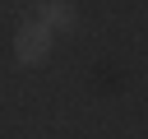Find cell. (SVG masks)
<instances>
[{"label": "cell", "instance_id": "1", "mask_svg": "<svg viewBox=\"0 0 148 139\" xmlns=\"http://www.w3.org/2000/svg\"><path fill=\"white\" fill-rule=\"evenodd\" d=\"M46 46H51V32H46V23H28L23 32H18V42H14V51H18V60H42L46 56Z\"/></svg>", "mask_w": 148, "mask_h": 139}, {"label": "cell", "instance_id": "2", "mask_svg": "<svg viewBox=\"0 0 148 139\" xmlns=\"http://www.w3.org/2000/svg\"><path fill=\"white\" fill-rule=\"evenodd\" d=\"M42 14H46L51 23H69V19H74V9H69V5H60V0H51V5H42Z\"/></svg>", "mask_w": 148, "mask_h": 139}]
</instances>
